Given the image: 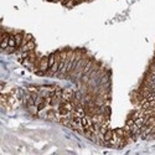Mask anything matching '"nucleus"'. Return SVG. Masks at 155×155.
I'll use <instances>...</instances> for the list:
<instances>
[{"label": "nucleus", "instance_id": "1", "mask_svg": "<svg viewBox=\"0 0 155 155\" xmlns=\"http://www.w3.org/2000/svg\"><path fill=\"white\" fill-rule=\"evenodd\" d=\"M3 52L15 55L42 83L3 93V102L19 101L31 117L55 122L102 145L112 117V70L84 47H62L48 55L36 51L32 35L5 31Z\"/></svg>", "mask_w": 155, "mask_h": 155}, {"label": "nucleus", "instance_id": "2", "mask_svg": "<svg viewBox=\"0 0 155 155\" xmlns=\"http://www.w3.org/2000/svg\"><path fill=\"white\" fill-rule=\"evenodd\" d=\"M133 109L122 128L112 129L107 147L123 148L155 132V51L138 87L130 94Z\"/></svg>", "mask_w": 155, "mask_h": 155}, {"label": "nucleus", "instance_id": "3", "mask_svg": "<svg viewBox=\"0 0 155 155\" xmlns=\"http://www.w3.org/2000/svg\"><path fill=\"white\" fill-rule=\"evenodd\" d=\"M48 3H54V4H60L67 9H72L74 6H78L81 4H87V3H92L94 0H46Z\"/></svg>", "mask_w": 155, "mask_h": 155}]
</instances>
